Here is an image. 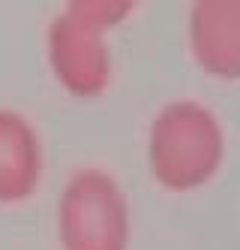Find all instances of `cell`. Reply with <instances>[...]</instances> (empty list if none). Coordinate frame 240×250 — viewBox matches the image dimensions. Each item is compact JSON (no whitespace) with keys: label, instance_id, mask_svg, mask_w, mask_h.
<instances>
[{"label":"cell","instance_id":"obj_2","mask_svg":"<svg viewBox=\"0 0 240 250\" xmlns=\"http://www.w3.org/2000/svg\"><path fill=\"white\" fill-rule=\"evenodd\" d=\"M63 250H129V202L102 169H81L66 181L57 205Z\"/></svg>","mask_w":240,"mask_h":250},{"label":"cell","instance_id":"obj_3","mask_svg":"<svg viewBox=\"0 0 240 250\" xmlns=\"http://www.w3.org/2000/svg\"><path fill=\"white\" fill-rule=\"evenodd\" d=\"M45 51L57 84L78 100L99 97L111 82V51L105 42V30L66 9L48 24Z\"/></svg>","mask_w":240,"mask_h":250},{"label":"cell","instance_id":"obj_4","mask_svg":"<svg viewBox=\"0 0 240 250\" xmlns=\"http://www.w3.org/2000/svg\"><path fill=\"white\" fill-rule=\"evenodd\" d=\"M189 51L207 76L240 82V0H192Z\"/></svg>","mask_w":240,"mask_h":250},{"label":"cell","instance_id":"obj_1","mask_svg":"<svg viewBox=\"0 0 240 250\" xmlns=\"http://www.w3.org/2000/svg\"><path fill=\"white\" fill-rule=\"evenodd\" d=\"M225 160V130L219 118L195 100L162 105L147 136V163L156 184L189 193L210 184Z\"/></svg>","mask_w":240,"mask_h":250},{"label":"cell","instance_id":"obj_6","mask_svg":"<svg viewBox=\"0 0 240 250\" xmlns=\"http://www.w3.org/2000/svg\"><path fill=\"white\" fill-rule=\"evenodd\" d=\"M138 0H66V12L78 15L99 30L117 27L132 15Z\"/></svg>","mask_w":240,"mask_h":250},{"label":"cell","instance_id":"obj_5","mask_svg":"<svg viewBox=\"0 0 240 250\" xmlns=\"http://www.w3.org/2000/svg\"><path fill=\"white\" fill-rule=\"evenodd\" d=\"M42 178V145L33 124L12 109H0V205L30 199Z\"/></svg>","mask_w":240,"mask_h":250}]
</instances>
